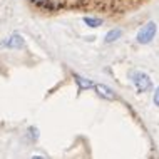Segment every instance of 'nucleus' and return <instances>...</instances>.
<instances>
[{"instance_id": "f257e3e1", "label": "nucleus", "mask_w": 159, "mask_h": 159, "mask_svg": "<svg viewBox=\"0 0 159 159\" xmlns=\"http://www.w3.org/2000/svg\"><path fill=\"white\" fill-rule=\"evenodd\" d=\"M131 80H132V84H134L137 92H148L152 87L151 77L148 74H144V72H139V70L131 72Z\"/></svg>"}, {"instance_id": "f03ea898", "label": "nucleus", "mask_w": 159, "mask_h": 159, "mask_svg": "<svg viewBox=\"0 0 159 159\" xmlns=\"http://www.w3.org/2000/svg\"><path fill=\"white\" fill-rule=\"evenodd\" d=\"M156 32H157L156 24H154V22H148L139 32H137L136 40L139 42V44H149V42L154 39V35H156Z\"/></svg>"}, {"instance_id": "7ed1b4c3", "label": "nucleus", "mask_w": 159, "mask_h": 159, "mask_svg": "<svg viewBox=\"0 0 159 159\" xmlns=\"http://www.w3.org/2000/svg\"><path fill=\"white\" fill-rule=\"evenodd\" d=\"M24 45H25V40L19 34H14V35L0 42V47H3V49H22Z\"/></svg>"}, {"instance_id": "20e7f679", "label": "nucleus", "mask_w": 159, "mask_h": 159, "mask_svg": "<svg viewBox=\"0 0 159 159\" xmlns=\"http://www.w3.org/2000/svg\"><path fill=\"white\" fill-rule=\"evenodd\" d=\"M94 89H96V92H97L99 97L107 99V101H114V99H116L114 91H112V89H109L104 84H94Z\"/></svg>"}, {"instance_id": "39448f33", "label": "nucleus", "mask_w": 159, "mask_h": 159, "mask_svg": "<svg viewBox=\"0 0 159 159\" xmlns=\"http://www.w3.org/2000/svg\"><path fill=\"white\" fill-rule=\"evenodd\" d=\"M74 79H75V82H77V85H79L80 91H87V89L94 87V82L89 80V79H84V77H80V75H74Z\"/></svg>"}, {"instance_id": "423d86ee", "label": "nucleus", "mask_w": 159, "mask_h": 159, "mask_svg": "<svg viewBox=\"0 0 159 159\" xmlns=\"http://www.w3.org/2000/svg\"><path fill=\"white\" fill-rule=\"evenodd\" d=\"M121 35H122V30H121V29H112V30L107 32V35L104 37V42H106V44H112V42H116Z\"/></svg>"}, {"instance_id": "0eeeda50", "label": "nucleus", "mask_w": 159, "mask_h": 159, "mask_svg": "<svg viewBox=\"0 0 159 159\" xmlns=\"http://www.w3.org/2000/svg\"><path fill=\"white\" fill-rule=\"evenodd\" d=\"M25 137H27V141H30V143H35V141L39 139V129L35 126L27 127V131H25Z\"/></svg>"}, {"instance_id": "6e6552de", "label": "nucleus", "mask_w": 159, "mask_h": 159, "mask_svg": "<svg viewBox=\"0 0 159 159\" xmlns=\"http://www.w3.org/2000/svg\"><path fill=\"white\" fill-rule=\"evenodd\" d=\"M32 3H35V5H39V7H49V8H52V7H55V5H59L55 0H30Z\"/></svg>"}, {"instance_id": "1a4fd4ad", "label": "nucleus", "mask_w": 159, "mask_h": 159, "mask_svg": "<svg viewBox=\"0 0 159 159\" xmlns=\"http://www.w3.org/2000/svg\"><path fill=\"white\" fill-rule=\"evenodd\" d=\"M84 22L89 27H101L102 25V19H96V17H84Z\"/></svg>"}, {"instance_id": "9d476101", "label": "nucleus", "mask_w": 159, "mask_h": 159, "mask_svg": "<svg viewBox=\"0 0 159 159\" xmlns=\"http://www.w3.org/2000/svg\"><path fill=\"white\" fill-rule=\"evenodd\" d=\"M152 101H154V104H156L159 107V87L154 91V97H152Z\"/></svg>"}, {"instance_id": "9b49d317", "label": "nucleus", "mask_w": 159, "mask_h": 159, "mask_svg": "<svg viewBox=\"0 0 159 159\" xmlns=\"http://www.w3.org/2000/svg\"><path fill=\"white\" fill-rule=\"evenodd\" d=\"M32 159H45L44 156H32Z\"/></svg>"}]
</instances>
